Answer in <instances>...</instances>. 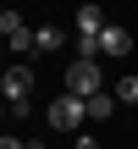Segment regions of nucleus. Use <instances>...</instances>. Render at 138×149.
Returning <instances> with one entry per match:
<instances>
[{
  "mask_svg": "<svg viewBox=\"0 0 138 149\" xmlns=\"http://www.w3.org/2000/svg\"><path fill=\"white\" fill-rule=\"evenodd\" d=\"M72 149H100V144H94V133H77V144H72Z\"/></svg>",
  "mask_w": 138,
  "mask_h": 149,
  "instance_id": "nucleus-11",
  "label": "nucleus"
},
{
  "mask_svg": "<svg viewBox=\"0 0 138 149\" xmlns=\"http://www.w3.org/2000/svg\"><path fill=\"white\" fill-rule=\"evenodd\" d=\"M89 122V100H77V94H61L55 105H50V127H61V133H77Z\"/></svg>",
  "mask_w": 138,
  "mask_h": 149,
  "instance_id": "nucleus-2",
  "label": "nucleus"
},
{
  "mask_svg": "<svg viewBox=\"0 0 138 149\" xmlns=\"http://www.w3.org/2000/svg\"><path fill=\"white\" fill-rule=\"evenodd\" d=\"M0 149H28V138H11V133H0Z\"/></svg>",
  "mask_w": 138,
  "mask_h": 149,
  "instance_id": "nucleus-10",
  "label": "nucleus"
},
{
  "mask_svg": "<svg viewBox=\"0 0 138 149\" xmlns=\"http://www.w3.org/2000/svg\"><path fill=\"white\" fill-rule=\"evenodd\" d=\"M133 50V33L122 28V22H105V33H100V55H127Z\"/></svg>",
  "mask_w": 138,
  "mask_h": 149,
  "instance_id": "nucleus-6",
  "label": "nucleus"
},
{
  "mask_svg": "<svg viewBox=\"0 0 138 149\" xmlns=\"http://www.w3.org/2000/svg\"><path fill=\"white\" fill-rule=\"evenodd\" d=\"M0 33H6V44H11L17 55H39V44H33V28H28L17 11H0Z\"/></svg>",
  "mask_w": 138,
  "mask_h": 149,
  "instance_id": "nucleus-3",
  "label": "nucleus"
},
{
  "mask_svg": "<svg viewBox=\"0 0 138 149\" xmlns=\"http://www.w3.org/2000/svg\"><path fill=\"white\" fill-rule=\"evenodd\" d=\"M111 111H116V94H105V88H100V94L89 100V116H94V122H105Z\"/></svg>",
  "mask_w": 138,
  "mask_h": 149,
  "instance_id": "nucleus-8",
  "label": "nucleus"
},
{
  "mask_svg": "<svg viewBox=\"0 0 138 149\" xmlns=\"http://www.w3.org/2000/svg\"><path fill=\"white\" fill-rule=\"evenodd\" d=\"M28 88H33V72L28 66H6L0 72V94L6 100H28Z\"/></svg>",
  "mask_w": 138,
  "mask_h": 149,
  "instance_id": "nucleus-4",
  "label": "nucleus"
},
{
  "mask_svg": "<svg viewBox=\"0 0 138 149\" xmlns=\"http://www.w3.org/2000/svg\"><path fill=\"white\" fill-rule=\"evenodd\" d=\"M105 83H100V61H72L66 66V94H77V100H94Z\"/></svg>",
  "mask_w": 138,
  "mask_h": 149,
  "instance_id": "nucleus-1",
  "label": "nucleus"
},
{
  "mask_svg": "<svg viewBox=\"0 0 138 149\" xmlns=\"http://www.w3.org/2000/svg\"><path fill=\"white\" fill-rule=\"evenodd\" d=\"M33 44L50 55V50H61V44H66V33H61V28H33Z\"/></svg>",
  "mask_w": 138,
  "mask_h": 149,
  "instance_id": "nucleus-7",
  "label": "nucleus"
},
{
  "mask_svg": "<svg viewBox=\"0 0 138 149\" xmlns=\"http://www.w3.org/2000/svg\"><path fill=\"white\" fill-rule=\"evenodd\" d=\"M100 33H105V11L94 0H83L77 6V39H100Z\"/></svg>",
  "mask_w": 138,
  "mask_h": 149,
  "instance_id": "nucleus-5",
  "label": "nucleus"
},
{
  "mask_svg": "<svg viewBox=\"0 0 138 149\" xmlns=\"http://www.w3.org/2000/svg\"><path fill=\"white\" fill-rule=\"evenodd\" d=\"M116 100H122V105H138V77H133V72L116 83Z\"/></svg>",
  "mask_w": 138,
  "mask_h": 149,
  "instance_id": "nucleus-9",
  "label": "nucleus"
}]
</instances>
